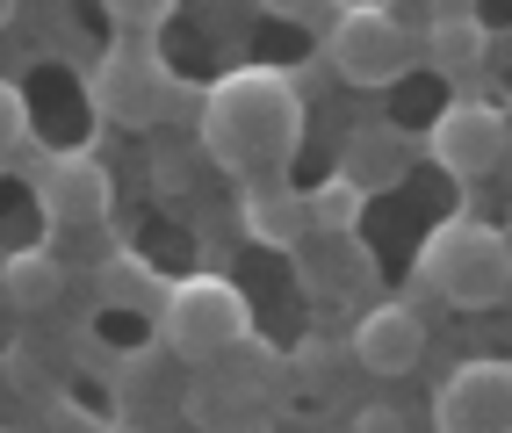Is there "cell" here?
Wrapping results in <instances>:
<instances>
[{
  "mask_svg": "<svg viewBox=\"0 0 512 433\" xmlns=\"http://www.w3.org/2000/svg\"><path fill=\"white\" fill-rule=\"evenodd\" d=\"M426 354V325L412 304H375L354 325V369L361 376H412Z\"/></svg>",
  "mask_w": 512,
  "mask_h": 433,
  "instance_id": "cell-9",
  "label": "cell"
},
{
  "mask_svg": "<svg viewBox=\"0 0 512 433\" xmlns=\"http://www.w3.org/2000/svg\"><path fill=\"white\" fill-rule=\"evenodd\" d=\"M101 8H109V22L130 29V37H159V29L174 22L181 0H101Z\"/></svg>",
  "mask_w": 512,
  "mask_h": 433,
  "instance_id": "cell-17",
  "label": "cell"
},
{
  "mask_svg": "<svg viewBox=\"0 0 512 433\" xmlns=\"http://www.w3.org/2000/svg\"><path fill=\"white\" fill-rule=\"evenodd\" d=\"M29 145H37V138H29V102H22V87L0 80V174L29 159Z\"/></svg>",
  "mask_w": 512,
  "mask_h": 433,
  "instance_id": "cell-16",
  "label": "cell"
},
{
  "mask_svg": "<svg viewBox=\"0 0 512 433\" xmlns=\"http://www.w3.org/2000/svg\"><path fill=\"white\" fill-rule=\"evenodd\" d=\"M101 289H109V304H116V311H152V318H159V304H166V282H159L152 268H138L130 253L101 268Z\"/></svg>",
  "mask_w": 512,
  "mask_h": 433,
  "instance_id": "cell-15",
  "label": "cell"
},
{
  "mask_svg": "<svg viewBox=\"0 0 512 433\" xmlns=\"http://www.w3.org/2000/svg\"><path fill=\"white\" fill-rule=\"evenodd\" d=\"M419 58L433 73H448V80H469V73H484V58H491V29L476 15H440L419 37Z\"/></svg>",
  "mask_w": 512,
  "mask_h": 433,
  "instance_id": "cell-13",
  "label": "cell"
},
{
  "mask_svg": "<svg viewBox=\"0 0 512 433\" xmlns=\"http://www.w3.org/2000/svg\"><path fill=\"white\" fill-rule=\"evenodd\" d=\"M275 22H303V29H318V22H332L339 15V0H260Z\"/></svg>",
  "mask_w": 512,
  "mask_h": 433,
  "instance_id": "cell-18",
  "label": "cell"
},
{
  "mask_svg": "<svg viewBox=\"0 0 512 433\" xmlns=\"http://www.w3.org/2000/svg\"><path fill=\"white\" fill-rule=\"evenodd\" d=\"M15 8H22V0H0V29H8V22H15Z\"/></svg>",
  "mask_w": 512,
  "mask_h": 433,
  "instance_id": "cell-20",
  "label": "cell"
},
{
  "mask_svg": "<svg viewBox=\"0 0 512 433\" xmlns=\"http://www.w3.org/2000/svg\"><path fill=\"white\" fill-rule=\"evenodd\" d=\"M238 224H246V239H253V246L289 253L303 231H311V210H303V188H282V181H246Z\"/></svg>",
  "mask_w": 512,
  "mask_h": 433,
  "instance_id": "cell-11",
  "label": "cell"
},
{
  "mask_svg": "<svg viewBox=\"0 0 512 433\" xmlns=\"http://www.w3.org/2000/svg\"><path fill=\"white\" fill-rule=\"evenodd\" d=\"M419 289L433 296H448L455 311H498L505 296H512V239L491 224V217H440L433 224V239L419 246Z\"/></svg>",
  "mask_w": 512,
  "mask_h": 433,
  "instance_id": "cell-2",
  "label": "cell"
},
{
  "mask_svg": "<svg viewBox=\"0 0 512 433\" xmlns=\"http://www.w3.org/2000/svg\"><path fill=\"white\" fill-rule=\"evenodd\" d=\"M303 210H311V231H332V239H347L368 210V188H354L347 174H332L318 188H303Z\"/></svg>",
  "mask_w": 512,
  "mask_h": 433,
  "instance_id": "cell-14",
  "label": "cell"
},
{
  "mask_svg": "<svg viewBox=\"0 0 512 433\" xmlns=\"http://www.w3.org/2000/svg\"><path fill=\"white\" fill-rule=\"evenodd\" d=\"M29 188H37L44 224H58V231H87V224H101L116 210V174L87 145L37 152V159H29Z\"/></svg>",
  "mask_w": 512,
  "mask_h": 433,
  "instance_id": "cell-7",
  "label": "cell"
},
{
  "mask_svg": "<svg viewBox=\"0 0 512 433\" xmlns=\"http://www.w3.org/2000/svg\"><path fill=\"white\" fill-rule=\"evenodd\" d=\"M354 426H361V433H390L397 412H390V405H368V412H354Z\"/></svg>",
  "mask_w": 512,
  "mask_h": 433,
  "instance_id": "cell-19",
  "label": "cell"
},
{
  "mask_svg": "<svg viewBox=\"0 0 512 433\" xmlns=\"http://www.w3.org/2000/svg\"><path fill=\"white\" fill-rule=\"evenodd\" d=\"M339 174H347L354 188H397L404 174H412V138H404L397 123H361L347 145H339Z\"/></svg>",
  "mask_w": 512,
  "mask_h": 433,
  "instance_id": "cell-10",
  "label": "cell"
},
{
  "mask_svg": "<svg viewBox=\"0 0 512 433\" xmlns=\"http://www.w3.org/2000/svg\"><path fill=\"white\" fill-rule=\"evenodd\" d=\"M65 296V268H58V253H44V246H22V253H8L0 260V304L8 311H22V318H44L51 304Z\"/></svg>",
  "mask_w": 512,
  "mask_h": 433,
  "instance_id": "cell-12",
  "label": "cell"
},
{
  "mask_svg": "<svg viewBox=\"0 0 512 433\" xmlns=\"http://www.w3.org/2000/svg\"><path fill=\"white\" fill-rule=\"evenodd\" d=\"M87 102L101 123L116 130H152L166 116V102H174V73H166V58L152 51V37H123L94 58V80H87Z\"/></svg>",
  "mask_w": 512,
  "mask_h": 433,
  "instance_id": "cell-4",
  "label": "cell"
},
{
  "mask_svg": "<svg viewBox=\"0 0 512 433\" xmlns=\"http://www.w3.org/2000/svg\"><path fill=\"white\" fill-rule=\"evenodd\" d=\"M159 340L174 361H224L253 340V311H246V289L231 275H188V282H166V304H159Z\"/></svg>",
  "mask_w": 512,
  "mask_h": 433,
  "instance_id": "cell-3",
  "label": "cell"
},
{
  "mask_svg": "<svg viewBox=\"0 0 512 433\" xmlns=\"http://www.w3.org/2000/svg\"><path fill=\"white\" fill-rule=\"evenodd\" d=\"M433 426L440 433H512V361H491V354L462 361L433 397Z\"/></svg>",
  "mask_w": 512,
  "mask_h": 433,
  "instance_id": "cell-8",
  "label": "cell"
},
{
  "mask_svg": "<svg viewBox=\"0 0 512 433\" xmlns=\"http://www.w3.org/2000/svg\"><path fill=\"white\" fill-rule=\"evenodd\" d=\"M325 58H332V73L347 80V87H397V80L419 65V37H412V29H404L390 8L354 0V8L332 15Z\"/></svg>",
  "mask_w": 512,
  "mask_h": 433,
  "instance_id": "cell-5",
  "label": "cell"
},
{
  "mask_svg": "<svg viewBox=\"0 0 512 433\" xmlns=\"http://www.w3.org/2000/svg\"><path fill=\"white\" fill-rule=\"evenodd\" d=\"M505 152H512V123H505L498 102H484V94H455V102L433 116V130H426V159L448 181H462V188L491 181L505 166Z\"/></svg>",
  "mask_w": 512,
  "mask_h": 433,
  "instance_id": "cell-6",
  "label": "cell"
},
{
  "mask_svg": "<svg viewBox=\"0 0 512 433\" xmlns=\"http://www.w3.org/2000/svg\"><path fill=\"white\" fill-rule=\"evenodd\" d=\"M195 145L210 166L238 181H275L289 174V159L303 145V94L289 73L275 65H238L224 73L210 94H202V123H195Z\"/></svg>",
  "mask_w": 512,
  "mask_h": 433,
  "instance_id": "cell-1",
  "label": "cell"
}]
</instances>
